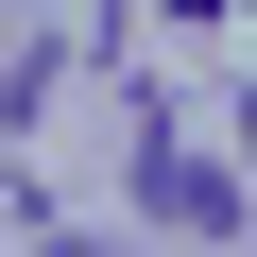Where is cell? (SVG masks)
I'll return each instance as SVG.
<instances>
[{
    "instance_id": "1",
    "label": "cell",
    "mask_w": 257,
    "mask_h": 257,
    "mask_svg": "<svg viewBox=\"0 0 257 257\" xmlns=\"http://www.w3.org/2000/svg\"><path fill=\"white\" fill-rule=\"evenodd\" d=\"M155 206H172L189 240H223V223H240V189H223V172H155Z\"/></svg>"
}]
</instances>
